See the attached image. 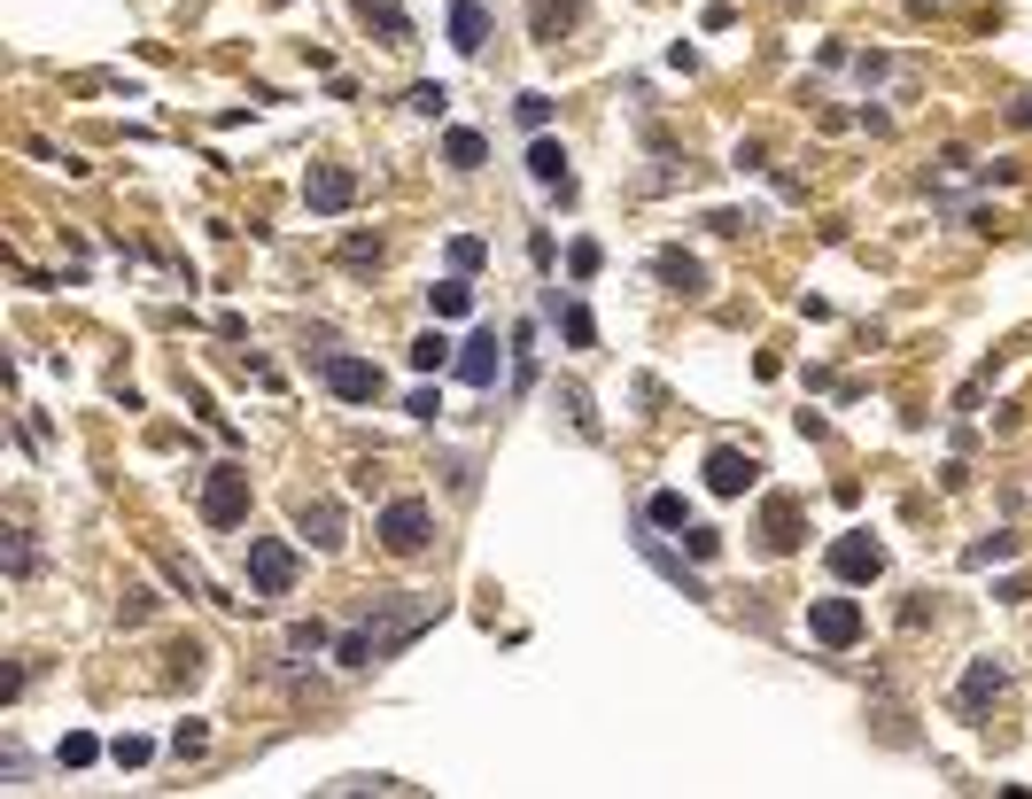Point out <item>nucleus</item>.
I'll use <instances>...</instances> for the list:
<instances>
[{
    "instance_id": "1",
    "label": "nucleus",
    "mask_w": 1032,
    "mask_h": 799,
    "mask_svg": "<svg viewBox=\"0 0 1032 799\" xmlns=\"http://www.w3.org/2000/svg\"><path fill=\"white\" fill-rule=\"evenodd\" d=\"M373 536H381L396 559H411V552H427V536H436V512H427V497H389Z\"/></svg>"
},
{
    "instance_id": "2",
    "label": "nucleus",
    "mask_w": 1032,
    "mask_h": 799,
    "mask_svg": "<svg viewBox=\"0 0 1032 799\" xmlns=\"http://www.w3.org/2000/svg\"><path fill=\"white\" fill-rule=\"evenodd\" d=\"M202 520L210 528H241L248 520V474L241 466H210L202 474Z\"/></svg>"
},
{
    "instance_id": "3",
    "label": "nucleus",
    "mask_w": 1032,
    "mask_h": 799,
    "mask_svg": "<svg viewBox=\"0 0 1032 799\" xmlns=\"http://www.w3.org/2000/svg\"><path fill=\"white\" fill-rule=\"evenodd\" d=\"M248 590H256V598H288V590H295V552H288L280 536H256V544H248Z\"/></svg>"
},
{
    "instance_id": "4",
    "label": "nucleus",
    "mask_w": 1032,
    "mask_h": 799,
    "mask_svg": "<svg viewBox=\"0 0 1032 799\" xmlns=\"http://www.w3.org/2000/svg\"><path fill=\"white\" fill-rule=\"evenodd\" d=\"M808 629H815V645L846 652V645H862V605H854V598H815L808 605Z\"/></svg>"
},
{
    "instance_id": "5",
    "label": "nucleus",
    "mask_w": 1032,
    "mask_h": 799,
    "mask_svg": "<svg viewBox=\"0 0 1032 799\" xmlns=\"http://www.w3.org/2000/svg\"><path fill=\"white\" fill-rule=\"evenodd\" d=\"M831 575H838V582H878V575H885V544L862 536V528H846V536L831 544Z\"/></svg>"
},
{
    "instance_id": "6",
    "label": "nucleus",
    "mask_w": 1032,
    "mask_h": 799,
    "mask_svg": "<svg viewBox=\"0 0 1032 799\" xmlns=\"http://www.w3.org/2000/svg\"><path fill=\"white\" fill-rule=\"evenodd\" d=\"M303 202H311L318 218L350 210V202H358V171H341V163H311V180H303Z\"/></svg>"
},
{
    "instance_id": "7",
    "label": "nucleus",
    "mask_w": 1032,
    "mask_h": 799,
    "mask_svg": "<svg viewBox=\"0 0 1032 799\" xmlns=\"http://www.w3.org/2000/svg\"><path fill=\"white\" fill-rule=\"evenodd\" d=\"M761 482V459L753 451H730V442H722V451H707V489L715 497H745Z\"/></svg>"
},
{
    "instance_id": "8",
    "label": "nucleus",
    "mask_w": 1032,
    "mask_h": 799,
    "mask_svg": "<svg viewBox=\"0 0 1032 799\" xmlns=\"http://www.w3.org/2000/svg\"><path fill=\"white\" fill-rule=\"evenodd\" d=\"M326 389H334L341 404H373V396H381V366L341 358V349H334V358H326Z\"/></svg>"
},
{
    "instance_id": "9",
    "label": "nucleus",
    "mask_w": 1032,
    "mask_h": 799,
    "mask_svg": "<svg viewBox=\"0 0 1032 799\" xmlns=\"http://www.w3.org/2000/svg\"><path fill=\"white\" fill-rule=\"evenodd\" d=\"M497 366H505V349H497V334H474V341H459V381L466 389H497Z\"/></svg>"
},
{
    "instance_id": "10",
    "label": "nucleus",
    "mask_w": 1032,
    "mask_h": 799,
    "mask_svg": "<svg viewBox=\"0 0 1032 799\" xmlns=\"http://www.w3.org/2000/svg\"><path fill=\"white\" fill-rule=\"evenodd\" d=\"M529 180L552 187V195H575V171H567V148H559V140L536 132V148H529Z\"/></svg>"
},
{
    "instance_id": "11",
    "label": "nucleus",
    "mask_w": 1032,
    "mask_h": 799,
    "mask_svg": "<svg viewBox=\"0 0 1032 799\" xmlns=\"http://www.w3.org/2000/svg\"><path fill=\"white\" fill-rule=\"evenodd\" d=\"M295 536H311L318 552H334V544H341V505H334V497H311V505L295 512Z\"/></svg>"
},
{
    "instance_id": "12",
    "label": "nucleus",
    "mask_w": 1032,
    "mask_h": 799,
    "mask_svg": "<svg viewBox=\"0 0 1032 799\" xmlns=\"http://www.w3.org/2000/svg\"><path fill=\"white\" fill-rule=\"evenodd\" d=\"M451 47L459 55H482L489 47V9H482V0H451Z\"/></svg>"
},
{
    "instance_id": "13",
    "label": "nucleus",
    "mask_w": 1032,
    "mask_h": 799,
    "mask_svg": "<svg viewBox=\"0 0 1032 799\" xmlns=\"http://www.w3.org/2000/svg\"><path fill=\"white\" fill-rule=\"evenodd\" d=\"M567 24H575V0H529V32H536V47H559Z\"/></svg>"
},
{
    "instance_id": "14",
    "label": "nucleus",
    "mask_w": 1032,
    "mask_h": 799,
    "mask_svg": "<svg viewBox=\"0 0 1032 799\" xmlns=\"http://www.w3.org/2000/svg\"><path fill=\"white\" fill-rule=\"evenodd\" d=\"M637 552H645V559H652V567H660V575H668V582H675L683 598H707V582H699L692 567H683V559H675V552H668L660 536H637Z\"/></svg>"
},
{
    "instance_id": "15",
    "label": "nucleus",
    "mask_w": 1032,
    "mask_h": 799,
    "mask_svg": "<svg viewBox=\"0 0 1032 799\" xmlns=\"http://www.w3.org/2000/svg\"><path fill=\"white\" fill-rule=\"evenodd\" d=\"M358 16H366L389 47H411V16H404V9H389V0H358Z\"/></svg>"
},
{
    "instance_id": "16",
    "label": "nucleus",
    "mask_w": 1032,
    "mask_h": 799,
    "mask_svg": "<svg viewBox=\"0 0 1032 799\" xmlns=\"http://www.w3.org/2000/svg\"><path fill=\"white\" fill-rule=\"evenodd\" d=\"M411 366H419V373H443V366H459V341H443V334H419V341H411Z\"/></svg>"
},
{
    "instance_id": "17",
    "label": "nucleus",
    "mask_w": 1032,
    "mask_h": 799,
    "mask_svg": "<svg viewBox=\"0 0 1032 799\" xmlns=\"http://www.w3.org/2000/svg\"><path fill=\"white\" fill-rule=\"evenodd\" d=\"M800 544V512H792V497H777L768 505V552H792Z\"/></svg>"
},
{
    "instance_id": "18",
    "label": "nucleus",
    "mask_w": 1032,
    "mask_h": 799,
    "mask_svg": "<svg viewBox=\"0 0 1032 799\" xmlns=\"http://www.w3.org/2000/svg\"><path fill=\"white\" fill-rule=\"evenodd\" d=\"M443 155H451V171H482V155H489V140H482V132H466V125H459V132H451V140H443Z\"/></svg>"
},
{
    "instance_id": "19",
    "label": "nucleus",
    "mask_w": 1032,
    "mask_h": 799,
    "mask_svg": "<svg viewBox=\"0 0 1032 799\" xmlns=\"http://www.w3.org/2000/svg\"><path fill=\"white\" fill-rule=\"evenodd\" d=\"M552 311H559V334H567V349H590V341H598V319H590L582 303H552Z\"/></svg>"
},
{
    "instance_id": "20",
    "label": "nucleus",
    "mask_w": 1032,
    "mask_h": 799,
    "mask_svg": "<svg viewBox=\"0 0 1032 799\" xmlns=\"http://www.w3.org/2000/svg\"><path fill=\"white\" fill-rule=\"evenodd\" d=\"M1001 683H1009V675H1001V660H978V668L963 675V706H986V698H994Z\"/></svg>"
},
{
    "instance_id": "21",
    "label": "nucleus",
    "mask_w": 1032,
    "mask_h": 799,
    "mask_svg": "<svg viewBox=\"0 0 1032 799\" xmlns=\"http://www.w3.org/2000/svg\"><path fill=\"white\" fill-rule=\"evenodd\" d=\"M427 303H436V319H466L474 311V288L466 280H443V288H427Z\"/></svg>"
},
{
    "instance_id": "22",
    "label": "nucleus",
    "mask_w": 1032,
    "mask_h": 799,
    "mask_svg": "<svg viewBox=\"0 0 1032 799\" xmlns=\"http://www.w3.org/2000/svg\"><path fill=\"white\" fill-rule=\"evenodd\" d=\"M660 280H668L675 296H699V264H692V256H675V248H668V256H660Z\"/></svg>"
},
{
    "instance_id": "23",
    "label": "nucleus",
    "mask_w": 1032,
    "mask_h": 799,
    "mask_svg": "<svg viewBox=\"0 0 1032 799\" xmlns=\"http://www.w3.org/2000/svg\"><path fill=\"white\" fill-rule=\"evenodd\" d=\"M645 520H652V528H692V505H683L675 489H660V497L645 505Z\"/></svg>"
},
{
    "instance_id": "24",
    "label": "nucleus",
    "mask_w": 1032,
    "mask_h": 799,
    "mask_svg": "<svg viewBox=\"0 0 1032 799\" xmlns=\"http://www.w3.org/2000/svg\"><path fill=\"white\" fill-rule=\"evenodd\" d=\"M55 761H62V768H85V761H102V738H85V730H70Z\"/></svg>"
},
{
    "instance_id": "25",
    "label": "nucleus",
    "mask_w": 1032,
    "mask_h": 799,
    "mask_svg": "<svg viewBox=\"0 0 1032 799\" xmlns=\"http://www.w3.org/2000/svg\"><path fill=\"white\" fill-rule=\"evenodd\" d=\"M411 109H419V117H443V109H451V85H436V78L411 85Z\"/></svg>"
},
{
    "instance_id": "26",
    "label": "nucleus",
    "mask_w": 1032,
    "mask_h": 799,
    "mask_svg": "<svg viewBox=\"0 0 1032 799\" xmlns=\"http://www.w3.org/2000/svg\"><path fill=\"white\" fill-rule=\"evenodd\" d=\"M202 745H210L202 722H179V730H171V753H179V761H202Z\"/></svg>"
},
{
    "instance_id": "27",
    "label": "nucleus",
    "mask_w": 1032,
    "mask_h": 799,
    "mask_svg": "<svg viewBox=\"0 0 1032 799\" xmlns=\"http://www.w3.org/2000/svg\"><path fill=\"white\" fill-rule=\"evenodd\" d=\"M1009 552H1017V536H986V544L963 552V567H994V559H1009Z\"/></svg>"
},
{
    "instance_id": "28",
    "label": "nucleus",
    "mask_w": 1032,
    "mask_h": 799,
    "mask_svg": "<svg viewBox=\"0 0 1032 799\" xmlns=\"http://www.w3.org/2000/svg\"><path fill=\"white\" fill-rule=\"evenodd\" d=\"M489 248L474 241V233H451V273H474V264H482Z\"/></svg>"
},
{
    "instance_id": "29",
    "label": "nucleus",
    "mask_w": 1032,
    "mask_h": 799,
    "mask_svg": "<svg viewBox=\"0 0 1032 799\" xmlns=\"http://www.w3.org/2000/svg\"><path fill=\"white\" fill-rule=\"evenodd\" d=\"M512 117H521L529 132H544V125H552V102H544V94H521V102H512Z\"/></svg>"
},
{
    "instance_id": "30",
    "label": "nucleus",
    "mask_w": 1032,
    "mask_h": 799,
    "mask_svg": "<svg viewBox=\"0 0 1032 799\" xmlns=\"http://www.w3.org/2000/svg\"><path fill=\"white\" fill-rule=\"evenodd\" d=\"M854 70H862V85H893V78H901V62H893V55H862Z\"/></svg>"
},
{
    "instance_id": "31",
    "label": "nucleus",
    "mask_w": 1032,
    "mask_h": 799,
    "mask_svg": "<svg viewBox=\"0 0 1032 799\" xmlns=\"http://www.w3.org/2000/svg\"><path fill=\"white\" fill-rule=\"evenodd\" d=\"M341 264H358V273H366V264H381V241H366V233H350V241H341Z\"/></svg>"
},
{
    "instance_id": "32",
    "label": "nucleus",
    "mask_w": 1032,
    "mask_h": 799,
    "mask_svg": "<svg viewBox=\"0 0 1032 799\" xmlns=\"http://www.w3.org/2000/svg\"><path fill=\"white\" fill-rule=\"evenodd\" d=\"M559 404L575 412V427H582V435H598V412H590V396H582V389H559Z\"/></svg>"
},
{
    "instance_id": "33",
    "label": "nucleus",
    "mask_w": 1032,
    "mask_h": 799,
    "mask_svg": "<svg viewBox=\"0 0 1032 799\" xmlns=\"http://www.w3.org/2000/svg\"><path fill=\"white\" fill-rule=\"evenodd\" d=\"M148 753H155V745H148V738H117V745H109V761H117V768H140V761H148Z\"/></svg>"
},
{
    "instance_id": "34",
    "label": "nucleus",
    "mask_w": 1032,
    "mask_h": 799,
    "mask_svg": "<svg viewBox=\"0 0 1032 799\" xmlns=\"http://www.w3.org/2000/svg\"><path fill=\"white\" fill-rule=\"evenodd\" d=\"M567 273H575V280L598 273V241H575V248H567Z\"/></svg>"
},
{
    "instance_id": "35",
    "label": "nucleus",
    "mask_w": 1032,
    "mask_h": 799,
    "mask_svg": "<svg viewBox=\"0 0 1032 799\" xmlns=\"http://www.w3.org/2000/svg\"><path fill=\"white\" fill-rule=\"evenodd\" d=\"M318 645H326L318 621H295V629H288V652H318Z\"/></svg>"
},
{
    "instance_id": "36",
    "label": "nucleus",
    "mask_w": 1032,
    "mask_h": 799,
    "mask_svg": "<svg viewBox=\"0 0 1032 799\" xmlns=\"http://www.w3.org/2000/svg\"><path fill=\"white\" fill-rule=\"evenodd\" d=\"M683 544H692V559H715V552H722L715 528H683Z\"/></svg>"
},
{
    "instance_id": "37",
    "label": "nucleus",
    "mask_w": 1032,
    "mask_h": 799,
    "mask_svg": "<svg viewBox=\"0 0 1032 799\" xmlns=\"http://www.w3.org/2000/svg\"><path fill=\"white\" fill-rule=\"evenodd\" d=\"M117 621H125V629H132V621H148V590H125V598H117Z\"/></svg>"
},
{
    "instance_id": "38",
    "label": "nucleus",
    "mask_w": 1032,
    "mask_h": 799,
    "mask_svg": "<svg viewBox=\"0 0 1032 799\" xmlns=\"http://www.w3.org/2000/svg\"><path fill=\"white\" fill-rule=\"evenodd\" d=\"M707 225H715V233H745V225H753V210H715Z\"/></svg>"
}]
</instances>
